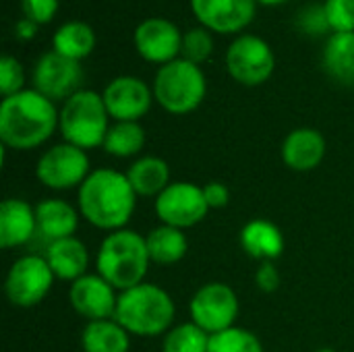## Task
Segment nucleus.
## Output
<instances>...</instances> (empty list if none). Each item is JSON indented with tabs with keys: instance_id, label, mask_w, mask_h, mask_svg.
Listing matches in <instances>:
<instances>
[{
	"instance_id": "1",
	"label": "nucleus",
	"mask_w": 354,
	"mask_h": 352,
	"mask_svg": "<svg viewBox=\"0 0 354 352\" xmlns=\"http://www.w3.org/2000/svg\"><path fill=\"white\" fill-rule=\"evenodd\" d=\"M79 214L91 226L116 232L122 230L135 214L137 193L124 172L114 168L91 170L77 193Z\"/></svg>"
},
{
	"instance_id": "2",
	"label": "nucleus",
	"mask_w": 354,
	"mask_h": 352,
	"mask_svg": "<svg viewBox=\"0 0 354 352\" xmlns=\"http://www.w3.org/2000/svg\"><path fill=\"white\" fill-rule=\"evenodd\" d=\"M54 102L35 89H23L2 98L0 104V141L4 147L27 151L44 145L58 129Z\"/></svg>"
},
{
	"instance_id": "3",
	"label": "nucleus",
	"mask_w": 354,
	"mask_h": 352,
	"mask_svg": "<svg viewBox=\"0 0 354 352\" xmlns=\"http://www.w3.org/2000/svg\"><path fill=\"white\" fill-rule=\"evenodd\" d=\"M176 307L172 297L158 284L143 282L124 293H118L114 319L139 338H156L172 328Z\"/></svg>"
},
{
	"instance_id": "4",
	"label": "nucleus",
	"mask_w": 354,
	"mask_h": 352,
	"mask_svg": "<svg viewBox=\"0 0 354 352\" xmlns=\"http://www.w3.org/2000/svg\"><path fill=\"white\" fill-rule=\"evenodd\" d=\"M149 263L145 237L129 228L110 232L102 241L95 257L97 274L118 293L143 284Z\"/></svg>"
},
{
	"instance_id": "5",
	"label": "nucleus",
	"mask_w": 354,
	"mask_h": 352,
	"mask_svg": "<svg viewBox=\"0 0 354 352\" xmlns=\"http://www.w3.org/2000/svg\"><path fill=\"white\" fill-rule=\"evenodd\" d=\"M110 129V114L102 93L93 89H81L71 95L58 114V131L64 143L79 149H95L104 145Z\"/></svg>"
},
{
	"instance_id": "6",
	"label": "nucleus",
	"mask_w": 354,
	"mask_h": 352,
	"mask_svg": "<svg viewBox=\"0 0 354 352\" xmlns=\"http://www.w3.org/2000/svg\"><path fill=\"white\" fill-rule=\"evenodd\" d=\"M153 98L170 114H191L201 106L207 93V81L199 64L176 58L158 68L153 79Z\"/></svg>"
},
{
	"instance_id": "7",
	"label": "nucleus",
	"mask_w": 354,
	"mask_h": 352,
	"mask_svg": "<svg viewBox=\"0 0 354 352\" xmlns=\"http://www.w3.org/2000/svg\"><path fill=\"white\" fill-rule=\"evenodd\" d=\"M54 280L56 278L44 255H23L8 268L4 293L10 305L31 309L50 295Z\"/></svg>"
},
{
	"instance_id": "8",
	"label": "nucleus",
	"mask_w": 354,
	"mask_h": 352,
	"mask_svg": "<svg viewBox=\"0 0 354 352\" xmlns=\"http://www.w3.org/2000/svg\"><path fill=\"white\" fill-rule=\"evenodd\" d=\"M274 68V50L259 35H241L226 50V71L241 85L257 87L272 77Z\"/></svg>"
},
{
	"instance_id": "9",
	"label": "nucleus",
	"mask_w": 354,
	"mask_h": 352,
	"mask_svg": "<svg viewBox=\"0 0 354 352\" xmlns=\"http://www.w3.org/2000/svg\"><path fill=\"white\" fill-rule=\"evenodd\" d=\"M241 305L232 286L224 282L203 284L189 303V315L195 326L205 330L209 336L234 328Z\"/></svg>"
},
{
	"instance_id": "10",
	"label": "nucleus",
	"mask_w": 354,
	"mask_h": 352,
	"mask_svg": "<svg viewBox=\"0 0 354 352\" xmlns=\"http://www.w3.org/2000/svg\"><path fill=\"white\" fill-rule=\"evenodd\" d=\"M91 174L89 158L85 149H79L71 143L52 145L44 151L35 166L37 180L52 191H68L81 187Z\"/></svg>"
},
{
	"instance_id": "11",
	"label": "nucleus",
	"mask_w": 354,
	"mask_h": 352,
	"mask_svg": "<svg viewBox=\"0 0 354 352\" xmlns=\"http://www.w3.org/2000/svg\"><path fill=\"white\" fill-rule=\"evenodd\" d=\"M209 207L203 195V187L195 183H170L156 197V216L162 224L180 230L193 228L207 216Z\"/></svg>"
},
{
	"instance_id": "12",
	"label": "nucleus",
	"mask_w": 354,
	"mask_h": 352,
	"mask_svg": "<svg viewBox=\"0 0 354 352\" xmlns=\"http://www.w3.org/2000/svg\"><path fill=\"white\" fill-rule=\"evenodd\" d=\"M83 66L79 60L66 58L58 52H46L33 66V89L52 102H66L83 87Z\"/></svg>"
},
{
	"instance_id": "13",
	"label": "nucleus",
	"mask_w": 354,
	"mask_h": 352,
	"mask_svg": "<svg viewBox=\"0 0 354 352\" xmlns=\"http://www.w3.org/2000/svg\"><path fill=\"white\" fill-rule=\"evenodd\" d=\"M102 98L110 118L127 122H139V118H143L149 112L156 100L153 89L143 79L131 75H120L112 79L106 85Z\"/></svg>"
},
{
	"instance_id": "14",
	"label": "nucleus",
	"mask_w": 354,
	"mask_h": 352,
	"mask_svg": "<svg viewBox=\"0 0 354 352\" xmlns=\"http://www.w3.org/2000/svg\"><path fill=\"white\" fill-rule=\"evenodd\" d=\"M135 48L139 56L153 64H168L180 58L183 50V33L180 29L162 17H149L141 21L135 29Z\"/></svg>"
},
{
	"instance_id": "15",
	"label": "nucleus",
	"mask_w": 354,
	"mask_h": 352,
	"mask_svg": "<svg viewBox=\"0 0 354 352\" xmlns=\"http://www.w3.org/2000/svg\"><path fill=\"white\" fill-rule=\"evenodd\" d=\"M68 301L75 313L87 322L112 319L116 313L118 290L100 274H85L71 284Z\"/></svg>"
},
{
	"instance_id": "16",
	"label": "nucleus",
	"mask_w": 354,
	"mask_h": 352,
	"mask_svg": "<svg viewBox=\"0 0 354 352\" xmlns=\"http://www.w3.org/2000/svg\"><path fill=\"white\" fill-rule=\"evenodd\" d=\"M257 0H191V10L201 27L216 33H239L255 17Z\"/></svg>"
},
{
	"instance_id": "17",
	"label": "nucleus",
	"mask_w": 354,
	"mask_h": 352,
	"mask_svg": "<svg viewBox=\"0 0 354 352\" xmlns=\"http://www.w3.org/2000/svg\"><path fill=\"white\" fill-rule=\"evenodd\" d=\"M326 149V137L317 129L301 127L282 141V160L295 172H311L324 162Z\"/></svg>"
},
{
	"instance_id": "18",
	"label": "nucleus",
	"mask_w": 354,
	"mask_h": 352,
	"mask_svg": "<svg viewBox=\"0 0 354 352\" xmlns=\"http://www.w3.org/2000/svg\"><path fill=\"white\" fill-rule=\"evenodd\" d=\"M37 232L35 207L25 199H4L0 205V245L17 249L27 245Z\"/></svg>"
},
{
	"instance_id": "19",
	"label": "nucleus",
	"mask_w": 354,
	"mask_h": 352,
	"mask_svg": "<svg viewBox=\"0 0 354 352\" xmlns=\"http://www.w3.org/2000/svg\"><path fill=\"white\" fill-rule=\"evenodd\" d=\"M44 257H46L56 280H66L73 284L75 280H79L87 274L89 251H87L85 243L79 241L77 237H68V239L50 243Z\"/></svg>"
},
{
	"instance_id": "20",
	"label": "nucleus",
	"mask_w": 354,
	"mask_h": 352,
	"mask_svg": "<svg viewBox=\"0 0 354 352\" xmlns=\"http://www.w3.org/2000/svg\"><path fill=\"white\" fill-rule=\"evenodd\" d=\"M241 247L249 257L261 263L276 261L284 253V234L274 222L266 218H255L243 226Z\"/></svg>"
},
{
	"instance_id": "21",
	"label": "nucleus",
	"mask_w": 354,
	"mask_h": 352,
	"mask_svg": "<svg viewBox=\"0 0 354 352\" xmlns=\"http://www.w3.org/2000/svg\"><path fill=\"white\" fill-rule=\"evenodd\" d=\"M79 212L66 203L64 199L52 197L41 199L35 205V220H37V232L48 239L50 243L75 237L79 228Z\"/></svg>"
},
{
	"instance_id": "22",
	"label": "nucleus",
	"mask_w": 354,
	"mask_h": 352,
	"mask_svg": "<svg viewBox=\"0 0 354 352\" xmlns=\"http://www.w3.org/2000/svg\"><path fill=\"white\" fill-rule=\"evenodd\" d=\"M124 174L137 197H158L170 185V166L158 156L137 158Z\"/></svg>"
},
{
	"instance_id": "23",
	"label": "nucleus",
	"mask_w": 354,
	"mask_h": 352,
	"mask_svg": "<svg viewBox=\"0 0 354 352\" xmlns=\"http://www.w3.org/2000/svg\"><path fill=\"white\" fill-rule=\"evenodd\" d=\"M83 352H129L131 334L112 317L100 322H87L81 332Z\"/></svg>"
},
{
	"instance_id": "24",
	"label": "nucleus",
	"mask_w": 354,
	"mask_h": 352,
	"mask_svg": "<svg viewBox=\"0 0 354 352\" xmlns=\"http://www.w3.org/2000/svg\"><path fill=\"white\" fill-rule=\"evenodd\" d=\"M324 68L326 73L342 83L354 85V31L332 33L324 46Z\"/></svg>"
},
{
	"instance_id": "25",
	"label": "nucleus",
	"mask_w": 354,
	"mask_h": 352,
	"mask_svg": "<svg viewBox=\"0 0 354 352\" xmlns=\"http://www.w3.org/2000/svg\"><path fill=\"white\" fill-rule=\"evenodd\" d=\"M145 243H147V253H149L151 263H158V266H174L189 251V241H187L185 230L166 226V224L156 226L145 237Z\"/></svg>"
},
{
	"instance_id": "26",
	"label": "nucleus",
	"mask_w": 354,
	"mask_h": 352,
	"mask_svg": "<svg viewBox=\"0 0 354 352\" xmlns=\"http://www.w3.org/2000/svg\"><path fill=\"white\" fill-rule=\"evenodd\" d=\"M52 44H54V48H52L54 52L81 62L83 58H87L93 52L95 33H93L91 25H87L85 21H66L56 29Z\"/></svg>"
},
{
	"instance_id": "27",
	"label": "nucleus",
	"mask_w": 354,
	"mask_h": 352,
	"mask_svg": "<svg viewBox=\"0 0 354 352\" xmlns=\"http://www.w3.org/2000/svg\"><path fill=\"white\" fill-rule=\"evenodd\" d=\"M145 129L139 122L114 120L104 139V151L114 158H135L145 147Z\"/></svg>"
},
{
	"instance_id": "28",
	"label": "nucleus",
	"mask_w": 354,
	"mask_h": 352,
	"mask_svg": "<svg viewBox=\"0 0 354 352\" xmlns=\"http://www.w3.org/2000/svg\"><path fill=\"white\" fill-rule=\"evenodd\" d=\"M209 338L212 336L205 330H201L193 322H187L170 328L164 334L162 352H207Z\"/></svg>"
},
{
	"instance_id": "29",
	"label": "nucleus",
	"mask_w": 354,
	"mask_h": 352,
	"mask_svg": "<svg viewBox=\"0 0 354 352\" xmlns=\"http://www.w3.org/2000/svg\"><path fill=\"white\" fill-rule=\"evenodd\" d=\"M207 352H263L261 340L245 328H228L209 338Z\"/></svg>"
},
{
	"instance_id": "30",
	"label": "nucleus",
	"mask_w": 354,
	"mask_h": 352,
	"mask_svg": "<svg viewBox=\"0 0 354 352\" xmlns=\"http://www.w3.org/2000/svg\"><path fill=\"white\" fill-rule=\"evenodd\" d=\"M212 52H214V37H212L209 29L193 27L187 33H183L180 58H185L193 64H201L212 56Z\"/></svg>"
},
{
	"instance_id": "31",
	"label": "nucleus",
	"mask_w": 354,
	"mask_h": 352,
	"mask_svg": "<svg viewBox=\"0 0 354 352\" xmlns=\"http://www.w3.org/2000/svg\"><path fill=\"white\" fill-rule=\"evenodd\" d=\"M23 85H25V71H23L21 62L15 56L4 54L0 58V91H2V98H8V95L23 91L25 89Z\"/></svg>"
},
{
	"instance_id": "32",
	"label": "nucleus",
	"mask_w": 354,
	"mask_h": 352,
	"mask_svg": "<svg viewBox=\"0 0 354 352\" xmlns=\"http://www.w3.org/2000/svg\"><path fill=\"white\" fill-rule=\"evenodd\" d=\"M295 23H297V29L307 33V35H324V33L332 31L324 4H309V6H305L297 15Z\"/></svg>"
},
{
	"instance_id": "33",
	"label": "nucleus",
	"mask_w": 354,
	"mask_h": 352,
	"mask_svg": "<svg viewBox=\"0 0 354 352\" xmlns=\"http://www.w3.org/2000/svg\"><path fill=\"white\" fill-rule=\"evenodd\" d=\"M324 6L334 33L354 31V0H326Z\"/></svg>"
},
{
	"instance_id": "34",
	"label": "nucleus",
	"mask_w": 354,
	"mask_h": 352,
	"mask_svg": "<svg viewBox=\"0 0 354 352\" xmlns=\"http://www.w3.org/2000/svg\"><path fill=\"white\" fill-rule=\"evenodd\" d=\"M21 6H23L25 19L37 25H46L56 17L58 0H21Z\"/></svg>"
},
{
	"instance_id": "35",
	"label": "nucleus",
	"mask_w": 354,
	"mask_h": 352,
	"mask_svg": "<svg viewBox=\"0 0 354 352\" xmlns=\"http://www.w3.org/2000/svg\"><path fill=\"white\" fill-rule=\"evenodd\" d=\"M255 284L266 295H272V293H276L280 288L282 276H280V270L276 268L274 261H263L257 268V272H255Z\"/></svg>"
},
{
	"instance_id": "36",
	"label": "nucleus",
	"mask_w": 354,
	"mask_h": 352,
	"mask_svg": "<svg viewBox=\"0 0 354 352\" xmlns=\"http://www.w3.org/2000/svg\"><path fill=\"white\" fill-rule=\"evenodd\" d=\"M203 195H205V201H207L209 210H222L230 201V189L224 183H218V180L207 183L203 187Z\"/></svg>"
},
{
	"instance_id": "37",
	"label": "nucleus",
	"mask_w": 354,
	"mask_h": 352,
	"mask_svg": "<svg viewBox=\"0 0 354 352\" xmlns=\"http://www.w3.org/2000/svg\"><path fill=\"white\" fill-rule=\"evenodd\" d=\"M35 33H37V23H33L25 17L15 25V35L21 39H31V37H35Z\"/></svg>"
},
{
	"instance_id": "38",
	"label": "nucleus",
	"mask_w": 354,
	"mask_h": 352,
	"mask_svg": "<svg viewBox=\"0 0 354 352\" xmlns=\"http://www.w3.org/2000/svg\"><path fill=\"white\" fill-rule=\"evenodd\" d=\"M257 2H261V4H266V6H276V4H282V2H286V0H257Z\"/></svg>"
},
{
	"instance_id": "39",
	"label": "nucleus",
	"mask_w": 354,
	"mask_h": 352,
	"mask_svg": "<svg viewBox=\"0 0 354 352\" xmlns=\"http://www.w3.org/2000/svg\"><path fill=\"white\" fill-rule=\"evenodd\" d=\"M315 352H338V351H334V349H319V351H315Z\"/></svg>"
}]
</instances>
